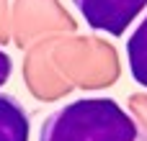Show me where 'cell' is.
<instances>
[{"instance_id":"6da1fadb","label":"cell","mask_w":147,"mask_h":141,"mask_svg":"<svg viewBox=\"0 0 147 141\" xmlns=\"http://www.w3.org/2000/svg\"><path fill=\"white\" fill-rule=\"evenodd\" d=\"M39 141H142V131L114 98H78L44 118Z\"/></svg>"},{"instance_id":"7a4b0ae2","label":"cell","mask_w":147,"mask_h":141,"mask_svg":"<svg viewBox=\"0 0 147 141\" xmlns=\"http://www.w3.org/2000/svg\"><path fill=\"white\" fill-rule=\"evenodd\" d=\"M88 28L109 36H124L147 8V0H72Z\"/></svg>"},{"instance_id":"3957f363","label":"cell","mask_w":147,"mask_h":141,"mask_svg":"<svg viewBox=\"0 0 147 141\" xmlns=\"http://www.w3.org/2000/svg\"><path fill=\"white\" fill-rule=\"evenodd\" d=\"M28 134L31 116L23 103L10 92H0V141H28Z\"/></svg>"},{"instance_id":"277c9868","label":"cell","mask_w":147,"mask_h":141,"mask_svg":"<svg viewBox=\"0 0 147 141\" xmlns=\"http://www.w3.org/2000/svg\"><path fill=\"white\" fill-rule=\"evenodd\" d=\"M127 64L132 80L147 90V15L127 39Z\"/></svg>"},{"instance_id":"5b68a950","label":"cell","mask_w":147,"mask_h":141,"mask_svg":"<svg viewBox=\"0 0 147 141\" xmlns=\"http://www.w3.org/2000/svg\"><path fill=\"white\" fill-rule=\"evenodd\" d=\"M10 74H13V59H10V54H8V51H3V49H0V90L8 85Z\"/></svg>"}]
</instances>
